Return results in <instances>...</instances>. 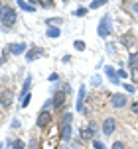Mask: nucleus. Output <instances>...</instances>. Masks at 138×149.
<instances>
[{
  "label": "nucleus",
  "mask_w": 138,
  "mask_h": 149,
  "mask_svg": "<svg viewBox=\"0 0 138 149\" xmlns=\"http://www.w3.org/2000/svg\"><path fill=\"white\" fill-rule=\"evenodd\" d=\"M51 110H54V104H51V98H49L46 104H44V108L39 110L38 118H36V126H38L39 130H44V127L49 126V122H51Z\"/></svg>",
  "instance_id": "obj_1"
},
{
  "label": "nucleus",
  "mask_w": 138,
  "mask_h": 149,
  "mask_svg": "<svg viewBox=\"0 0 138 149\" xmlns=\"http://www.w3.org/2000/svg\"><path fill=\"white\" fill-rule=\"evenodd\" d=\"M16 22H18V14H16V10L12 6H4L0 10V24L4 28H12Z\"/></svg>",
  "instance_id": "obj_2"
},
{
  "label": "nucleus",
  "mask_w": 138,
  "mask_h": 149,
  "mask_svg": "<svg viewBox=\"0 0 138 149\" xmlns=\"http://www.w3.org/2000/svg\"><path fill=\"white\" fill-rule=\"evenodd\" d=\"M97 33H99L103 39H107V37L113 33V20H111V16H108V14L101 18L99 26H97Z\"/></svg>",
  "instance_id": "obj_3"
},
{
  "label": "nucleus",
  "mask_w": 138,
  "mask_h": 149,
  "mask_svg": "<svg viewBox=\"0 0 138 149\" xmlns=\"http://www.w3.org/2000/svg\"><path fill=\"white\" fill-rule=\"evenodd\" d=\"M12 104H14V92H12L10 88L0 90V106H2L4 110H8Z\"/></svg>",
  "instance_id": "obj_4"
},
{
  "label": "nucleus",
  "mask_w": 138,
  "mask_h": 149,
  "mask_svg": "<svg viewBox=\"0 0 138 149\" xmlns=\"http://www.w3.org/2000/svg\"><path fill=\"white\" fill-rule=\"evenodd\" d=\"M65 100H67V92H65V90H55L54 96H51V104H54V110H59V108H63Z\"/></svg>",
  "instance_id": "obj_5"
},
{
  "label": "nucleus",
  "mask_w": 138,
  "mask_h": 149,
  "mask_svg": "<svg viewBox=\"0 0 138 149\" xmlns=\"http://www.w3.org/2000/svg\"><path fill=\"white\" fill-rule=\"evenodd\" d=\"M101 130H103V134H105V135H113V134L116 132V120L113 118V116L105 118V122H103Z\"/></svg>",
  "instance_id": "obj_6"
},
{
  "label": "nucleus",
  "mask_w": 138,
  "mask_h": 149,
  "mask_svg": "<svg viewBox=\"0 0 138 149\" xmlns=\"http://www.w3.org/2000/svg\"><path fill=\"white\" fill-rule=\"evenodd\" d=\"M6 49H8V53H10V55H16V57H18V55H26L28 45L24 43V41H20V43H10Z\"/></svg>",
  "instance_id": "obj_7"
},
{
  "label": "nucleus",
  "mask_w": 138,
  "mask_h": 149,
  "mask_svg": "<svg viewBox=\"0 0 138 149\" xmlns=\"http://www.w3.org/2000/svg\"><path fill=\"white\" fill-rule=\"evenodd\" d=\"M85 94H87V88H85V84H81L77 92V112L79 114H85Z\"/></svg>",
  "instance_id": "obj_8"
},
{
  "label": "nucleus",
  "mask_w": 138,
  "mask_h": 149,
  "mask_svg": "<svg viewBox=\"0 0 138 149\" xmlns=\"http://www.w3.org/2000/svg\"><path fill=\"white\" fill-rule=\"evenodd\" d=\"M71 135H73V127L71 124H59V137H61L65 143L71 141Z\"/></svg>",
  "instance_id": "obj_9"
},
{
  "label": "nucleus",
  "mask_w": 138,
  "mask_h": 149,
  "mask_svg": "<svg viewBox=\"0 0 138 149\" xmlns=\"http://www.w3.org/2000/svg\"><path fill=\"white\" fill-rule=\"evenodd\" d=\"M111 104H113V108H124L128 104V98L124 94H113L111 96Z\"/></svg>",
  "instance_id": "obj_10"
},
{
  "label": "nucleus",
  "mask_w": 138,
  "mask_h": 149,
  "mask_svg": "<svg viewBox=\"0 0 138 149\" xmlns=\"http://www.w3.org/2000/svg\"><path fill=\"white\" fill-rule=\"evenodd\" d=\"M42 55H44V51H42L39 47H30V49L26 51V61L32 63V61H36L38 57H42Z\"/></svg>",
  "instance_id": "obj_11"
},
{
  "label": "nucleus",
  "mask_w": 138,
  "mask_h": 149,
  "mask_svg": "<svg viewBox=\"0 0 138 149\" xmlns=\"http://www.w3.org/2000/svg\"><path fill=\"white\" fill-rule=\"evenodd\" d=\"M105 74H107V79L113 82V84H123L120 79H118V74H116V71L113 67H105Z\"/></svg>",
  "instance_id": "obj_12"
},
{
  "label": "nucleus",
  "mask_w": 138,
  "mask_h": 149,
  "mask_svg": "<svg viewBox=\"0 0 138 149\" xmlns=\"http://www.w3.org/2000/svg\"><path fill=\"white\" fill-rule=\"evenodd\" d=\"M32 81H34V77H32V74H26V79H24V84H22V90H20V98H24L26 94H30Z\"/></svg>",
  "instance_id": "obj_13"
},
{
  "label": "nucleus",
  "mask_w": 138,
  "mask_h": 149,
  "mask_svg": "<svg viewBox=\"0 0 138 149\" xmlns=\"http://www.w3.org/2000/svg\"><path fill=\"white\" fill-rule=\"evenodd\" d=\"M18 8H22L24 12H36V2L32 0V2H28V0H18Z\"/></svg>",
  "instance_id": "obj_14"
},
{
  "label": "nucleus",
  "mask_w": 138,
  "mask_h": 149,
  "mask_svg": "<svg viewBox=\"0 0 138 149\" xmlns=\"http://www.w3.org/2000/svg\"><path fill=\"white\" fill-rule=\"evenodd\" d=\"M8 149H26V143L22 139H8Z\"/></svg>",
  "instance_id": "obj_15"
},
{
  "label": "nucleus",
  "mask_w": 138,
  "mask_h": 149,
  "mask_svg": "<svg viewBox=\"0 0 138 149\" xmlns=\"http://www.w3.org/2000/svg\"><path fill=\"white\" fill-rule=\"evenodd\" d=\"M46 36L51 37V39H57V37L61 36V30H59V28H55V26H49L47 31H46Z\"/></svg>",
  "instance_id": "obj_16"
},
{
  "label": "nucleus",
  "mask_w": 138,
  "mask_h": 149,
  "mask_svg": "<svg viewBox=\"0 0 138 149\" xmlns=\"http://www.w3.org/2000/svg\"><path fill=\"white\" fill-rule=\"evenodd\" d=\"M46 24H47V28H49V26H55V28H59V26L63 24V20H61V18H47Z\"/></svg>",
  "instance_id": "obj_17"
},
{
  "label": "nucleus",
  "mask_w": 138,
  "mask_h": 149,
  "mask_svg": "<svg viewBox=\"0 0 138 149\" xmlns=\"http://www.w3.org/2000/svg\"><path fill=\"white\" fill-rule=\"evenodd\" d=\"M93 137H95V134H93L91 130H89V126L81 130V139H93Z\"/></svg>",
  "instance_id": "obj_18"
},
{
  "label": "nucleus",
  "mask_w": 138,
  "mask_h": 149,
  "mask_svg": "<svg viewBox=\"0 0 138 149\" xmlns=\"http://www.w3.org/2000/svg\"><path fill=\"white\" fill-rule=\"evenodd\" d=\"M128 67H138V53H130V57H128Z\"/></svg>",
  "instance_id": "obj_19"
},
{
  "label": "nucleus",
  "mask_w": 138,
  "mask_h": 149,
  "mask_svg": "<svg viewBox=\"0 0 138 149\" xmlns=\"http://www.w3.org/2000/svg\"><path fill=\"white\" fill-rule=\"evenodd\" d=\"M105 4H107V0H93L91 4H89V10H97V8L105 6Z\"/></svg>",
  "instance_id": "obj_20"
},
{
  "label": "nucleus",
  "mask_w": 138,
  "mask_h": 149,
  "mask_svg": "<svg viewBox=\"0 0 138 149\" xmlns=\"http://www.w3.org/2000/svg\"><path fill=\"white\" fill-rule=\"evenodd\" d=\"M71 122H73V114H69V112H65L59 120V124H71Z\"/></svg>",
  "instance_id": "obj_21"
},
{
  "label": "nucleus",
  "mask_w": 138,
  "mask_h": 149,
  "mask_svg": "<svg viewBox=\"0 0 138 149\" xmlns=\"http://www.w3.org/2000/svg\"><path fill=\"white\" fill-rule=\"evenodd\" d=\"M73 47H75L77 51H85L87 45H85V41H81V39H75V41H73Z\"/></svg>",
  "instance_id": "obj_22"
},
{
  "label": "nucleus",
  "mask_w": 138,
  "mask_h": 149,
  "mask_svg": "<svg viewBox=\"0 0 138 149\" xmlns=\"http://www.w3.org/2000/svg\"><path fill=\"white\" fill-rule=\"evenodd\" d=\"M36 4H39L42 8H54V6H55V4L51 2V0H38Z\"/></svg>",
  "instance_id": "obj_23"
},
{
  "label": "nucleus",
  "mask_w": 138,
  "mask_h": 149,
  "mask_svg": "<svg viewBox=\"0 0 138 149\" xmlns=\"http://www.w3.org/2000/svg\"><path fill=\"white\" fill-rule=\"evenodd\" d=\"M28 147H30V149H38L39 147V139H38V137H32L30 143H28Z\"/></svg>",
  "instance_id": "obj_24"
},
{
  "label": "nucleus",
  "mask_w": 138,
  "mask_h": 149,
  "mask_svg": "<svg viewBox=\"0 0 138 149\" xmlns=\"http://www.w3.org/2000/svg\"><path fill=\"white\" fill-rule=\"evenodd\" d=\"M93 147L95 149H107V145L103 141H99V139H93Z\"/></svg>",
  "instance_id": "obj_25"
},
{
  "label": "nucleus",
  "mask_w": 138,
  "mask_h": 149,
  "mask_svg": "<svg viewBox=\"0 0 138 149\" xmlns=\"http://www.w3.org/2000/svg\"><path fill=\"white\" fill-rule=\"evenodd\" d=\"M130 77H132V82H134V84H138V67H134V69H132Z\"/></svg>",
  "instance_id": "obj_26"
},
{
  "label": "nucleus",
  "mask_w": 138,
  "mask_h": 149,
  "mask_svg": "<svg viewBox=\"0 0 138 149\" xmlns=\"http://www.w3.org/2000/svg\"><path fill=\"white\" fill-rule=\"evenodd\" d=\"M20 126H22V122H20L18 118H14V120H12V124H10V127H12V130H20Z\"/></svg>",
  "instance_id": "obj_27"
},
{
  "label": "nucleus",
  "mask_w": 138,
  "mask_h": 149,
  "mask_svg": "<svg viewBox=\"0 0 138 149\" xmlns=\"http://www.w3.org/2000/svg\"><path fill=\"white\" fill-rule=\"evenodd\" d=\"M30 100H32V94H26V96L22 98V108H28V104H30Z\"/></svg>",
  "instance_id": "obj_28"
},
{
  "label": "nucleus",
  "mask_w": 138,
  "mask_h": 149,
  "mask_svg": "<svg viewBox=\"0 0 138 149\" xmlns=\"http://www.w3.org/2000/svg\"><path fill=\"white\" fill-rule=\"evenodd\" d=\"M89 130H91V132H93V134H95V135L99 134V126H97L95 122H89Z\"/></svg>",
  "instance_id": "obj_29"
},
{
  "label": "nucleus",
  "mask_w": 138,
  "mask_h": 149,
  "mask_svg": "<svg viewBox=\"0 0 138 149\" xmlns=\"http://www.w3.org/2000/svg\"><path fill=\"white\" fill-rule=\"evenodd\" d=\"M111 149H126V145H124L123 141H115V143H113V147H111Z\"/></svg>",
  "instance_id": "obj_30"
},
{
  "label": "nucleus",
  "mask_w": 138,
  "mask_h": 149,
  "mask_svg": "<svg viewBox=\"0 0 138 149\" xmlns=\"http://www.w3.org/2000/svg\"><path fill=\"white\" fill-rule=\"evenodd\" d=\"M87 10H89V8H77V10H75V16H79V18H81V16L87 14Z\"/></svg>",
  "instance_id": "obj_31"
},
{
  "label": "nucleus",
  "mask_w": 138,
  "mask_h": 149,
  "mask_svg": "<svg viewBox=\"0 0 138 149\" xmlns=\"http://www.w3.org/2000/svg\"><path fill=\"white\" fill-rule=\"evenodd\" d=\"M91 82H93V84H95V86H99L101 82H103V79H101L99 74H95V77H93V79H91Z\"/></svg>",
  "instance_id": "obj_32"
},
{
  "label": "nucleus",
  "mask_w": 138,
  "mask_h": 149,
  "mask_svg": "<svg viewBox=\"0 0 138 149\" xmlns=\"http://www.w3.org/2000/svg\"><path fill=\"white\" fill-rule=\"evenodd\" d=\"M123 86H124V90H126V92H134V86H132V84H128V82H123Z\"/></svg>",
  "instance_id": "obj_33"
},
{
  "label": "nucleus",
  "mask_w": 138,
  "mask_h": 149,
  "mask_svg": "<svg viewBox=\"0 0 138 149\" xmlns=\"http://www.w3.org/2000/svg\"><path fill=\"white\" fill-rule=\"evenodd\" d=\"M116 74H118V79H120V81H123V79H126V71H124V69H118V71H116Z\"/></svg>",
  "instance_id": "obj_34"
},
{
  "label": "nucleus",
  "mask_w": 138,
  "mask_h": 149,
  "mask_svg": "<svg viewBox=\"0 0 138 149\" xmlns=\"http://www.w3.org/2000/svg\"><path fill=\"white\" fill-rule=\"evenodd\" d=\"M55 81H59V74H57V73H51V74H49V82H55Z\"/></svg>",
  "instance_id": "obj_35"
},
{
  "label": "nucleus",
  "mask_w": 138,
  "mask_h": 149,
  "mask_svg": "<svg viewBox=\"0 0 138 149\" xmlns=\"http://www.w3.org/2000/svg\"><path fill=\"white\" fill-rule=\"evenodd\" d=\"M130 10L138 14V2H130Z\"/></svg>",
  "instance_id": "obj_36"
},
{
  "label": "nucleus",
  "mask_w": 138,
  "mask_h": 149,
  "mask_svg": "<svg viewBox=\"0 0 138 149\" xmlns=\"http://www.w3.org/2000/svg\"><path fill=\"white\" fill-rule=\"evenodd\" d=\"M107 53H115V45L108 43V45H107Z\"/></svg>",
  "instance_id": "obj_37"
},
{
  "label": "nucleus",
  "mask_w": 138,
  "mask_h": 149,
  "mask_svg": "<svg viewBox=\"0 0 138 149\" xmlns=\"http://www.w3.org/2000/svg\"><path fill=\"white\" fill-rule=\"evenodd\" d=\"M132 114H138V102H134V104H132Z\"/></svg>",
  "instance_id": "obj_38"
},
{
  "label": "nucleus",
  "mask_w": 138,
  "mask_h": 149,
  "mask_svg": "<svg viewBox=\"0 0 138 149\" xmlns=\"http://www.w3.org/2000/svg\"><path fill=\"white\" fill-rule=\"evenodd\" d=\"M59 149H69V147H65V145H61V147H59Z\"/></svg>",
  "instance_id": "obj_39"
},
{
  "label": "nucleus",
  "mask_w": 138,
  "mask_h": 149,
  "mask_svg": "<svg viewBox=\"0 0 138 149\" xmlns=\"http://www.w3.org/2000/svg\"><path fill=\"white\" fill-rule=\"evenodd\" d=\"M2 8H4V6H2V2H0V10H2Z\"/></svg>",
  "instance_id": "obj_40"
},
{
  "label": "nucleus",
  "mask_w": 138,
  "mask_h": 149,
  "mask_svg": "<svg viewBox=\"0 0 138 149\" xmlns=\"http://www.w3.org/2000/svg\"><path fill=\"white\" fill-rule=\"evenodd\" d=\"M0 149H4V147H2V145H0Z\"/></svg>",
  "instance_id": "obj_41"
}]
</instances>
